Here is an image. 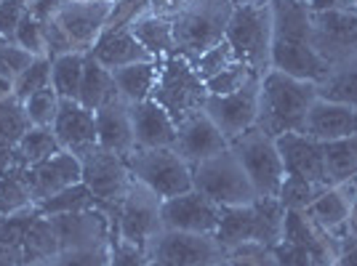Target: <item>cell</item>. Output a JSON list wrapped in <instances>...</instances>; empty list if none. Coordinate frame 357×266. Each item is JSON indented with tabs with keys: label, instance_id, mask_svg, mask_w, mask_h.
Returning <instances> with one entry per match:
<instances>
[{
	"label": "cell",
	"instance_id": "cell-46",
	"mask_svg": "<svg viewBox=\"0 0 357 266\" xmlns=\"http://www.w3.org/2000/svg\"><path fill=\"white\" fill-rule=\"evenodd\" d=\"M61 6H64V0H32L30 6H27V11H30L38 22H51V19H56V14L61 11Z\"/></svg>",
	"mask_w": 357,
	"mask_h": 266
},
{
	"label": "cell",
	"instance_id": "cell-45",
	"mask_svg": "<svg viewBox=\"0 0 357 266\" xmlns=\"http://www.w3.org/2000/svg\"><path fill=\"white\" fill-rule=\"evenodd\" d=\"M27 14V0H0V35L14 40V32Z\"/></svg>",
	"mask_w": 357,
	"mask_h": 266
},
{
	"label": "cell",
	"instance_id": "cell-2",
	"mask_svg": "<svg viewBox=\"0 0 357 266\" xmlns=\"http://www.w3.org/2000/svg\"><path fill=\"white\" fill-rule=\"evenodd\" d=\"M314 99H317V83L269 70L259 80L256 128L272 139L283 133H304V120Z\"/></svg>",
	"mask_w": 357,
	"mask_h": 266
},
{
	"label": "cell",
	"instance_id": "cell-36",
	"mask_svg": "<svg viewBox=\"0 0 357 266\" xmlns=\"http://www.w3.org/2000/svg\"><path fill=\"white\" fill-rule=\"evenodd\" d=\"M45 88H51V59H48V56H38V59H32L30 67L14 80V96L24 104L32 93L45 91Z\"/></svg>",
	"mask_w": 357,
	"mask_h": 266
},
{
	"label": "cell",
	"instance_id": "cell-47",
	"mask_svg": "<svg viewBox=\"0 0 357 266\" xmlns=\"http://www.w3.org/2000/svg\"><path fill=\"white\" fill-rule=\"evenodd\" d=\"M312 14H323V11H357L355 0H307Z\"/></svg>",
	"mask_w": 357,
	"mask_h": 266
},
{
	"label": "cell",
	"instance_id": "cell-52",
	"mask_svg": "<svg viewBox=\"0 0 357 266\" xmlns=\"http://www.w3.org/2000/svg\"><path fill=\"white\" fill-rule=\"evenodd\" d=\"M355 6H357V0H355Z\"/></svg>",
	"mask_w": 357,
	"mask_h": 266
},
{
	"label": "cell",
	"instance_id": "cell-18",
	"mask_svg": "<svg viewBox=\"0 0 357 266\" xmlns=\"http://www.w3.org/2000/svg\"><path fill=\"white\" fill-rule=\"evenodd\" d=\"M51 131L56 136L59 147L75 155V157H83L86 152L99 147V141H96V115L75 99H61L59 102V112H56Z\"/></svg>",
	"mask_w": 357,
	"mask_h": 266
},
{
	"label": "cell",
	"instance_id": "cell-41",
	"mask_svg": "<svg viewBox=\"0 0 357 266\" xmlns=\"http://www.w3.org/2000/svg\"><path fill=\"white\" fill-rule=\"evenodd\" d=\"M14 43L24 48L32 56H45V35H43V22H38L35 16L27 11L22 16L19 27L14 32Z\"/></svg>",
	"mask_w": 357,
	"mask_h": 266
},
{
	"label": "cell",
	"instance_id": "cell-29",
	"mask_svg": "<svg viewBox=\"0 0 357 266\" xmlns=\"http://www.w3.org/2000/svg\"><path fill=\"white\" fill-rule=\"evenodd\" d=\"M323 157H326L328 187H339L344 181L357 178V133L326 141L323 144Z\"/></svg>",
	"mask_w": 357,
	"mask_h": 266
},
{
	"label": "cell",
	"instance_id": "cell-17",
	"mask_svg": "<svg viewBox=\"0 0 357 266\" xmlns=\"http://www.w3.org/2000/svg\"><path fill=\"white\" fill-rule=\"evenodd\" d=\"M280 160L285 168V178H298L314 187H328L326 178V157L323 144L304 133H283L275 139Z\"/></svg>",
	"mask_w": 357,
	"mask_h": 266
},
{
	"label": "cell",
	"instance_id": "cell-33",
	"mask_svg": "<svg viewBox=\"0 0 357 266\" xmlns=\"http://www.w3.org/2000/svg\"><path fill=\"white\" fill-rule=\"evenodd\" d=\"M83 70H86V54H80V51L51 59V88L56 91L59 99H75L77 102Z\"/></svg>",
	"mask_w": 357,
	"mask_h": 266
},
{
	"label": "cell",
	"instance_id": "cell-31",
	"mask_svg": "<svg viewBox=\"0 0 357 266\" xmlns=\"http://www.w3.org/2000/svg\"><path fill=\"white\" fill-rule=\"evenodd\" d=\"M32 208H35V203H32L27 184L22 178V168L11 157V165L6 171H0V219L27 213Z\"/></svg>",
	"mask_w": 357,
	"mask_h": 266
},
{
	"label": "cell",
	"instance_id": "cell-30",
	"mask_svg": "<svg viewBox=\"0 0 357 266\" xmlns=\"http://www.w3.org/2000/svg\"><path fill=\"white\" fill-rule=\"evenodd\" d=\"M317 96L357 109V54L344 59L342 64L331 67L326 80L317 83Z\"/></svg>",
	"mask_w": 357,
	"mask_h": 266
},
{
	"label": "cell",
	"instance_id": "cell-39",
	"mask_svg": "<svg viewBox=\"0 0 357 266\" xmlns=\"http://www.w3.org/2000/svg\"><path fill=\"white\" fill-rule=\"evenodd\" d=\"M238 61V56H235V51L229 48V43L227 40H222V43H216L213 48H208V51H203L197 59H192L190 64H192V70L197 72V77L206 83V80H211L213 75H219L222 70H227L229 64H235Z\"/></svg>",
	"mask_w": 357,
	"mask_h": 266
},
{
	"label": "cell",
	"instance_id": "cell-15",
	"mask_svg": "<svg viewBox=\"0 0 357 266\" xmlns=\"http://www.w3.org/2000/svg\"><path fill=\"white\" fill-rule=\"evenodd\" d=\"M259 80L261 77H256L245 88L235 91V93H227V96H208L206 104H203V112L216 123V128L229 141L256 125V115H259Z\"/></svg>",
	"mask_w": 357,
	"mask_h": 266
},
{
	"label": "cell",
	"instance_id": "cell-10",
	"mask_svg": "<svg viewBox=\"0 0 357 266\" xmlns=\"http://www.w3.org/2000/svg\"><path fill=\"white\" fill-rule=\"evenodd\" d=\"M160 205H163V200L158 194L134 181L131 189L123 197V203L109 213V221H112L109 235L120 237L131 245H139V248H147L149 240L163 229Z\"/></svg>",
	"mask_w": 357,
	"mask_h": 266
},
{
	"label": "cell",
	"instance_id": "cell-7",
	"mask_svg": "<svg viewBox=\"0 0 357 266\" xmlns=\"http://www.w3.org/2000/svg\"><path fill=\"white\" fill-rule=\"evenodd\" d=\"M149 99L160 104L178 125L187 118L203 112L208 91H206V83L192 70V64L176 54V56L160 61V75H158V83H155V91Z\"/></svg>",
	"mask_w": 357,
	"mask_h": 266
},
{
	"label": "cell",
	"instance_id": "cell-21",
	"mask_svg": "<svg viewBox=\"0 0 357 266\" xmlns=\"http://www.w3.org/2000/svg\"><path fill=\"white\" fill-rule=\"evenodd\" d=\"M128 107H131L136 149H158L176 144V123L155 99H144Z\"/></svg>",
	"mask_w": 357,
	"mask_h": 266
},
{
	"label": "cell",
	"instance_id": "cell-9",
	"mask_svg": "<svg viewBox=\"0 0 357 266\" xmlns=\"http://www.w3.org/2000/svg\"><path fill=\"white\" fill-rule=\"evenodd\" d=\"M224 248L213 235H187L160 229L149 240L144 266H219Z\"/></svg>",
	"mask_w": 357,
	"mask_h": 266
},
{
	"label": "cell",
	"instance_id": "cell-8",
	"mask_svg": "<svg viewBox=\"0 0 357 266\" xmlns=\"http://www.w3.org/2000/svg\"><path fill=\"white\" fill-rule=\"evenodd\" d=\"M229 149L238 155L243 171L251 178L259 197H278L285 181V168L275 139L259 131L256 125L229 141Z\"/></svg>",
	"mask_w": 357,
	"mask_h": 266
},
{
	"label": "cell",
	"instance_id": "cell-6",
	"mask_svg": "<svg viewBox=\"0 0 357 266\" xmlns=\"http://www.w3.org/2000/svg\"><path fill=\"white\" fill-rule=\"evenodd\" d=\"M131 178L155 192L160 200H171L192 189V168L174 147L134 149L128 157Z\"/></svg>",
	"mask_w": 357,
	"mask_h": 266
},
{
	"label": "cell",
	"instance_id": "cell-38",
	"mask_svg": "<svg viewBox=\"0 0 357 266\" xmlns=\"http://www.w3.org/2000/svg\"><path fill=\"white\" fill-rule=\"evenodd\" d=\"M59 96L54 88H45L32 93L30 99L24 102V112H27V120L35 128H51L54 120H56V112H59Z\"/></svg>",
	"mask_w": 357,
	"mask_h": 266
},
{
	"label": "cell",
	"instance_id": "cell-49",
	"mask_svg": "<svg viewBox=\"0 0 357 266\" xmlns=\"http://www.w3.org/2000/svg\"><path fill=\"white\" fill-rule=\"evenodd\" d=\"M8 43H11V40H8L6 35H0V48H3V45H8Z\"/></svg>",
	"mask_w": 357,
	"mask_h": 266
},
{
	"label": "cell",
	"instance_id": "cell-34",
	"mask_svg": "<svg viewBox=\"0 0 357 266\" xmlns=\"http://www.w3.org/2000/svg\"><path fill=\"white\" fill-rule=\"evenodd\" d=\"M96 208L107 210V208L93 197V192H91L89 187L80 181V184H75L70 189H64V192L43 200L40 205H35V210H38L40 216H67V213H83V210H96Z\"/></svg>",
	"mask_w": 357,
	"mask_h": 266
},
{
	"label": "cell",
	"instance_id": "cell-19",
	"mask_svg": "<svg viewBox=\"0 0 357 266\" xmlns=\"http://www.w3.org/2000/svg\"><path fill=\"white\" fill-rule=\"evenodd\" d=\"M174 149L184 157V163L192 168V165L208 160V157L219 155L224 149H229V139L216 128V123L206 112H197V115H192V118H187L184 123L176 125V144H174Z\"/></svg>",
	"mask_w": 357,
	"mask_h": 266
},
{
	"label": "cell",
	"instance_id": "cell-43",
	"mask_svg": "<svg viewBox=\"0 0 357 266\" xmlns=\"http://www.w3.org/2000/svg\"><path fill=\"white\" fill-rule=\"evenodd\" d=\"M32 59H38V56L27 54L24 48H19V45L11 40L8 45H3V48H0V75L14 86V80L24 72L27 67H30Z\"/></svg>",
	"mask_w": 357,
	"mask_h": 266
},
{
	"label": "cell",
	"instance_id": "cell-1",
	"mask_svg": "<svg viewBox=\"0 0 357 266\" xmlns=\"http://www.w3.org/2000/svg\"><path fill=\"white\" fill-rule=\"evenodd\" d=\"M272 3V70L298 80L323 83L331 72L312 48V11L307 0H269Z\"/></svg>",
	"mask_w": 357,
	"mask_h": 266
},
{
	"label": "cell",
	"instance_id": "cell-50",
	"mask_svg": "<svg viewBox=\"0 0 357 266\" xmlns=\"http://www.w3.org/2000/svg\"><path fill=\"white\" fill-rule=\"evenodd\" d=\"M219 266H235V264H229V261H227V258H224V261H222V264H219Z\"/></svg>",
	"mask_w": 357,
	"mask_h": 266
},
{
	"label": "cell",
	"instance_id": "cell-27",
	"mask_svg": "<svg viewBox=\"0 0 357 266\" xmlns=\"http://www.w3.org/2000/svg\"><path fill=\"white\" fill-rule=\"evenodd\" d=\"M158 75H160V61H139V64L115 70L112 77H115L120 99L126 104H139L152 96Z\"/></svg>",
	"mask_w": 357,
	"mask_h": 266
},
{
	"label": "cell",
	"instance_id": "cell-44",
	"mask_svg": "<svg viewBox=\"0 0 357 266\" xmlns=\"http://www.w3.org/2000/svg\"><path fill=\"white\" fill-rule=\"evenodd\" d=\"M43 35H45V56H48V59H56V56H64V54H73L75 51L73 40H70L67 32L56 24V19L45 22Z\"/></svg>",
	"mask_w": 357,
	"mask_h": 266
},
{
	"label": "cell",
	"instance_id": "cell-48",
	"mask_svg": "<svg viewBox=\"0 0 357 266\" xmlns=\"http://www.w3.org/2000/svg\"><path fill=\"white\" fill-rule=\"evenodd\" d=\"M333 266H357V248H352V251H347L344 256H339Z\"/></svg>",
	"mask_w": 357,
	"mask_h": 266
},
{
	"label": "cell",
	"instance_id": "cell-11",
	"mask_svg": "<svg viewBox=\"0 0 357 266\" xmlns=\"http://www.w3.org/2000/svg\"><path fill=\"white\" fill-rule=\"evenodd\" d=\"M77 160L83 165V184L107 208V213H112L134 184L126 157H120L115 152H107L102 147H93Z\"/></svg>",
	"mask_w": 357,
	"mask_h": 266
},
{
	"label": "cell",
	"instance_id": "cell-5",
	"mask_svg": "<svg viewBox=\"0 0 357 266\" xmlns=\"http://www.w3.org/2000/svg\"><path fill=\"white\" fill-rule=\"evenodd\" d=\"M192 189L206 194L222 208L248 205L253 200H259L251 178L243 171L238 155L232 149H224L208 160L192 165Z\"/></svg>",
	"mask_w": 357,
	"mask_h": 266
},
{
	"label": "cell",
	"instance_id": "cell-3",
	"mask_svg": "<svg viewBox=\"0 0 357 266\" xmlns=\"http://www.w3.org/2000/svg\"><path fill=\"white\" fill-rule=\"evenodd\" d=\"M224 40L235 51L238 61L256 75L272 70V3L269 0H238L227 22Z\"/></svg>",
	"mask_w": 357,
	"mask_h": 266
},
{
	"label": "cell",
	"instance_id": "cell-37",
	"mask_svg": "<svg viewBox=\"0 0 357 266\" xmlns=\"http://www.w3.org/2000/svg\"><path fill=\"white\" fill-rule=\"evenodd\" d=\"M256 77H261V75H256L243 61H235V64H229L219 75H213L211 80H206V91H208V96H227V93H235V91L245 88Z\"/></svg>",
	"mask_w": 357,
	"mask_h": 266
},
{
	"label": "cell",
	"instance_id": "cell-24",
	"mask_svg": "<svg viewBox=\"0 0 357 266\" xmlns=\"http://www.w3.org/2000/svg\"><path fill=\"white\" fill-rule=\"evenodd\" d=\"M128 30L155 61L176 56V38H174V24L168 16L149 11V14L139 16Z\"/></svg>",
	"mask_w": 357,
	"mask_h": 266
},
{
	"label": "cell",
	"instance_id": "cell-35",
	"mask_svg": "<svg viewBox=\"0 0 357 266\" xmlns=\"http://www.w3.org/2000/svg\"><path fill=\"white\" fill-rule=\"evenodd\" d=\"M107 251H109V242L91 245V248H59L54 256L32 266H107Z\"/></svg>",
	"mask_w": 357,
	"mask_h": 266
},
{
	"label": "cell",
	"instance_id": "cell-16",
	"mask_svg": "<svg viewBox=\"0 0 357 266\" xmlns=\"http://www.w3.org/2000/svg\"><path fill=\"white\" fill-rule=\"evenodd\" d=\"M22 178L27 184V192H30L32 203L40 205L48 197H54V194H59L64 189L75 187V184H80L83 181V165H80V160L75 155L61 149V152L51 155L43 163L24 168Z\"/></svg>",
	"mask_w": 357,
	"mask_h": 266
},
{
	"label": "cell",
	"instance_id": "cell-42",
	"mask_svg": "<svg viewBox=\"0 0 357 266\" xmlns=\"http://www.w3.org/2000/svg\"><path fill=\"white\" fill-rule=\"evenodd\" d=\"M147 264V248L131 245L120 237L109 235V251H107V266H144Z\"/></svg>",
	"mask_w": 357,
	"mask_h": 266
},
{
	"label": "cell",
	"instance_id": "cell-32",
	"mask_svg": "<svg viewBox=\"0 0 357 266\" xmlns=\"http://www.w3.org/2000/svg\"><path fill=\"white\" fill-rule=\"evenodd\" d=\"M56 152H61V147H59V141H56V136H54V131H51V128H35V125H32L30 131L19 139V144H16L11 157H14V163L19 165V168H30V165H38V163H43V160H48V157L56 155Z\"/></svg>",
	"mask_w": 357,
	"mask_h": 266
},
{
	"label": "cell",
	"instance_id": "cell-4",
	"mask_svg": "<svg viewBox=\"0 0 357 266\" xmlns=\"http://www.w3.org/2000/svg\"><path fill=\"white\" fill-rule=\"evenodd\" d=\"M285 208L278 197H259L248 205L222 208V221L216 229V242L224 251L243 242H261L275 248L283 240Z\"/></svg>",
	"mask_w": 357,
	"mask_h": 266
},
{
	"label": "cell",
	"instance_id": "cell-12",
	"mask_svg": "<svg viewBox=\"0 0 357 266\" xmlns=\"http://www.w3.org/2000/svg\"><path fill=\"white\" fill-rule=\"evenodd\" d=\"M222 221V205H216L197 189L163 200L160 205V224L171 232H187V235H216Z\"/></svg>",
	"mask_w": 357,
	"mask_h": 266
},
{
	"label": "cell",
	"instance_id": "cell-25",
	"mask_svg": "<svg viewBox=\"0 0 357 266\" xmlns=\"http://www.w3.org/2000/svg\"><path fill=\"white\" fill-rule=\"evenodd\" d=\"M301 213H304V219L312 224L317 232H328V229H333V226H339V224L349 219L352 200L347 197L342 187H328Z\"/></svg>",
	"mask_w": 357,
	"mask_h": 266
},
{
	"label": "cell",
	"instance_id": "cell-13",
	"mask_svg": "<svg viewBox=\"0 0 357 266\" xmlns=\"http://www.w3.org/2000/svg\"><path fill=\"white\" fill-rule=\"evenodd\" d=\"M312 48L323 59L336 67L357 54V11H323L312 14Z\"/></svg>",
	"mask_w": 357,
	"mask_h": 266
},
{
	"label": "cell",
	"instance_id": "cell-40",
	"mask_svg": "<svg viewBox=\"0 0 357 266\" xmlns=\"http://www.w3.org/2000/svg\"><path fill=\"white\" fill-rule=\"evenodd\" d=\"M224 258L235 266H278V258L272 248L261 242H243L229 251H224Z\"/></svg>",
	"mask_w": 357,
	"mask_h": 266
},
{
	"label": "cell",
	"instance_id": "cell-28",
	"mask_svg": "<svg viewBox=\"0 0 357 266\" xmlns=\"http://www.w3.org/2000/svg\"><path fill=\"white\" fill-rule=\"evenodd\" d=\"M30 128L32 125L24 112V104L19 102L14 93L0 99V171H6L11 165V155H14L19 139Z\"/></svg>",
	"mask_w": 357,
	"mask_h": 266
},
{
	"label": "cell",
	"instance_id": "cell-26",
	"mask_svg": "<svg viewBox=\"0 0 357 266\" xmlns=\"http://www.w3.org/2000/svg\"><path fill=\"white\" fill-rule=\"evenodd\" d=\"M118 99H120V93H118V86H115L112 72H109L107 67H102L91 54H86V70H83V80H80L77 102L83 104V107H89L91 112H96V109L118 102Z\"/></svg>",
	"mask_w": 357,
	"mask_h": 266
},
{
	"label": "cell",
	"instance_id": "cell-23",
	"mask_svg": "<svg viewBox=\"0 0 357 266\" xmlns=\"http://www.w3.org/2000/svg\"><path fill=\"white\" fill-rule=\"evenodd\" d=\"M89 54L99 61L102 67H107L109 72H115L120 67H128V64H139V61H155L147 51L142 48V43L131 35L128 27L105 30Z\"/></svg>",
	"mask_w": 357,
	"mask_h": 266
},
{
	"label": "cell",
	"instance_id": "cell-20",
	"mask_svg": "<svg viewBox=\"0 0 357 266\" xmlns=\"http://www.w3.org/2000/svg\"><path fill=\"white\" fill-rule=\"evenodd\" d=\"M357 133V109L339 102H328V99H314L307 120H304V136H310L314 141L326 144L333 139L344 136H355Z\"/></svg>",
	"mask_w": 357,
	"mask_h": 266
},
{
	"label": "cell",
	"instance_id": "cell-51",
	"mask_svg": "<svg viewBox=\"0 0 357 266\" xmlns=\"http://www.w3.org/2000/svg\"><path fill=\"white\" fill-rule=\"evenodd\" d=\"M30 3H32V0H27V6H30Z\"/></svg>",
	"mask_w": 357,
	"mask_h": 266
},
{
	"label": "cell",
	"instance_id": "cell-14",
	"mask_svg": "<svg viewBox=\"0 0 357 266\" xmlns=\"http://www.w3.org/2000/svg\"><path fill=\"white\" fill-rule=\"evenodd\" d=\"M115 0H64L56 14V24L67 32L75 51L89 54L99 35L105 32Z\"/></svg>",
	"mask_w": 357,
	"mask_h": 266
},
{
	"label": "cell",
	"instance_id": "cell-22",
	"mask_svg": "<svg viewBox=\"0 0 357 266\" xmlns=\"http://www.w3.org/2000/svg\"><path fill=\"white\" fill-rule=\"evenodd\" d=\"M93 115H96V141H99V147L107 149V152H115L120 157H128L136 149L131 107L123 99H118V102L96 109Z\"/></svg>",
	"mask_w": 357,
	"mask_h": 266
}]
</instances>
